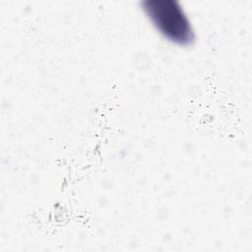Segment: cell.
Returning <instances> with one entry per match:
<instances>
[{
	"mask_svg": "<svg viewBox=\"0 0 252 252\" xmlns=\"http://www.w3.org/2000/svg\"><path fill=\"white\" fill-rule=\"evenodd\" d=\"M148 17L167 39L187 45L194 40L191 24L180 5L173 0H151L143 2Z\"/></svg>",
	"mask_w": 252,
	"mask_h": 252,
	"instance_id": "obj_1",
	"label": "cell"
}]
</instances>
